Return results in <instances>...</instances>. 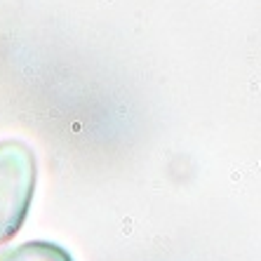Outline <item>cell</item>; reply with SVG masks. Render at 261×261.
Instances as JSON below:
<instances>
[{
	"mask_svg": "<svg viewBox=\"0 0 261 261\" xmlns=\"http://www.w3.org/2000/svg\"><path fill=\"white\" fill-rule=\"evenodd\" d=\"M36 189V158L21 141L0 144V245L24 226Z\"/></svg>",
	"mask_w": 261,
	"mask_h": 261,
	"instance_id": "1",
	"label": "cell"
},
{
	"mask_svg": "<svg viewBox=\"0 0 261 261\" xmlns=\"http://www.w3.org/2000/svg\"><path fill=\"white\" fill-rule=\"evenodd\" d=\"M0 261H73V256L55 243L33 240L0 252Z\"/></svg>",
	"mask_w": 261,
	"mask_h": 261,
	"instance_id": "2",
	"label": "cell"
}]
</instances>
